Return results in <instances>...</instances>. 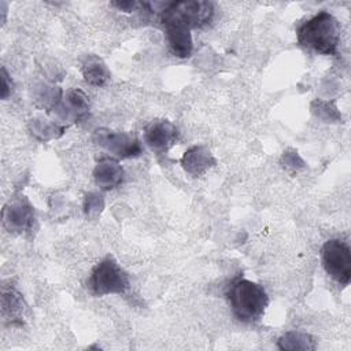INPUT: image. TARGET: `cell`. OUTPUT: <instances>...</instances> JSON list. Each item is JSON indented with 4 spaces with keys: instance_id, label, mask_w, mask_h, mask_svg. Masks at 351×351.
Here are the masks:
<instances>
[{
    "instance_id": "cell-20",
    "label": "cell",
    "mask_w": 351,
    "mask_h": 351,
    "mask_svg": "<svg viewBox=\"0 0 351 351\" xmlns=\"http://www.w3.org/2000/svg\"><path fill=\"white\" fill-rule=\"evenodd\" d=\"M111 5L115 7L118 11L123 12H133L137 11L143 7V3L134 1V0H128V1H111Z\"/></svg>"
},
{
    "instance_id": "cell-8",
    "label": "cell",
    "mask_w": 351,
    "mask_h": 351,
    "mask_svg": "<svg viewBox=\"0 0 351 351\" xmlns=\"http://www.w3.org/2000/svg\"><path fill=\"white\" fill-rule=\"evenodd\" d=\"M177 128L167 119L151 121L144 129V141L155 152H166L177 140Z\"/></svg>"
},
{
    "instance_id": "cell-2",
    "label": "cell",
    "mask_w": 351,
    "mask_h": 351,
    "mask_svg": "<svg viewBox=\"0 0 351 351\" xmlns=\"http://www.w3.org/2000/svg\"><path fill=\"white\" fill-rule=\"evenodd\" d=\"M228 299L234 317L247 324L258 321L269 303L267 293L262 285L241 277L232 281L228 289Z\"/></svg>"
},
{
    "instance_id": "cell-10",
    "label": "cell",
    "mask_w": 351,
    "mask_h": 351,
    "mask_svg": "<svg viewBox=\"0 0 351 351\" xmlns=\"http://www.w3.org/2000/svg\"><path fill=\"white\" fill-rule=\"evenodd\" d=\"M125 177V171L118 160L112 158L100 159L93 169L95 182L104 191L114 189L118 186Z\"/></svg>"
},
{
    "instance_id": "cell-1",
    "label": "cell",
    "mask_w": 351,
    "mask_h": 351,
    "mask_svg": "<svg viewBox=\"0 0 351 351\" xmlns=\"http://www.w3.org/2000/svg\"><path fill=\"white\" fill-rule=\"evenodd\" d=\"M296 34L302 47L322 55H337L340 25L332 14L319 11L299 25Z\"/></svg>"
},
{
    "instance_id": "cell-4",
    "label": "cell",
    "mask_w": 351,
    "mask_h": 351,
    "mask_svg": "<svg viewBox=\"0 0 351 351\" xmlns=\"http://www.w3.org/2000/svg\"><path fill=\"white\" fill-rule=\"evenodd\" d=\"M129 285L130 281L128 273L110 255L93 267L88 280V287L96 296L125 293Z\"/></svg>"
},
{
    "instance_id": "cell-7",
    "label": "cell",
    "mask_w": 351,
    "mask_h": 351,
    "mask_svg": "<svg viewBox=\"0 0 351 351\" xmlns=\"http://www.w3.org/2000/svg\"><path fill=\"white\" fill-rule=\"evenodd\" d=\"M3 225L10 233L29 232L34 222V208L25 196L12 197L1 211Z\"/></svg>"
},
{
    "instance_id": "cell-13",
    "label": "cell",
    "mask_w": 351,
    "mask_h": 351,
    "mask_svg": "<svg viewBox=\"0 0 351 351\" xmlns=\"http://www.w3.org/2000/svg\"><path fill=\"white\" fill-rule=\"evenodd\" d=\"M167 41L173 53L178 58H188L192 52L191 30L177 25H165Z\"/></svg>"
},
{
    "instance_id": "cell-18",
    "label": "cell",
    "mask_w": 351,
    "mask_h": 351,
    "mask_svg": "<svg viewBox=\"0 0 351 351\" xmlns=\"http://www.w3.org/2000/svg\"><path fill=\"white\" fill-rule=\"evenodd\" d=\"M311 110L313 112L319 117L321 119H324L325 122H333V121H339L341 119L336 106L333 103L329 101H324V100H314L311 104Z\"/></svg>"
},
{
    "instance_id": "cell-12",
    "label": "cell",
    "mask_w": 351,
    "mask_h": 351,
    "mask_svg": "<svg viewBox=\"0 0 351 351\" xmlns=\"http://www.w3.org/2000/svg\"><path fill=\"white\" fill-rule=\"evenodd\" d=\"M26 304L23 298L15 289L3 291L1 295V314L10 324H22L25 318Z\"/></svg>"
},
{
    "instance_id": "cell-15",
    "label": "cell",
    "mask_w": 351,
    "mask_h": 351,
    "mask_svg": "<svg viewBox=\"0 0 351 351\" xmlns=\"http://www.w3.org/2000/svg\"><path fill=\"white\" fill-rule=\"evenodd\" d=\"M277 346L280 350H285V351H296V350L308 351V350H315V340L313 339V336L307 333L291 330L278 339Z\"/></svg>"
},
{
    "instance_id": "cell-3",
    "label": "cell",
    "mask_w": 351,
    "mask_h": 351,
    "mask_svg": "<svg viewBox=\"0 0 351 351\" xmlns=\"http://www.w3.org/2000/svg\"><path fill=\"white\" fill-rule=\"evenodd\" d=\"M213 15L214 5L210 1H167L166 8L160 12V22L191 30L208 23Z\"/></svg>"
},
{
    "instance_id": "cell-17",
    "label": "cell",
    "mask_w": 351,
    "mask_h": 351,
    "mask_svg": "<svg viewBox=\"0 0 351 351\" xmlns=\"http://www.w3.org/2000/svg\"><path fill=\"white\" fill-rule=\"evenodd\" d=\"M104 210V197L97 192H89L84 199V211L89 219H96Z\"/></svg>"
},
{
    "instance_id": "cell-5",
    "label": "cell",
    "mask_w": 351,
    "mask_h": 351,
    "mask_svg": "<svg viewBox=\"0 0 351 351\" xmlns=\"http://www.w3.org/2000/svg\"><path fill=\"white\" fill-rule=\"evenodd\" d=\"M322 265L336 282L348 285L351 280V251L346 241L340 239L328 240L322 247Z\"/></svg>"
},
{
    "instance_id": "cell-14",
    "label": "cell",
    "mask_w": 351,
    "mask_h": 351,
    "mask_svg": "<svg viewBox=\"0 0 351 351\" xmlns=\"http://www.w3.org/2000/svg\"><path fill=\"white\" fill-rule=\"evenodd\" d=\"M81 71L84 80L93 86L104 85L111 75L106 63L96 55H88L84 58Z\"/></svg>"
},
{
    "instance_id": "cell-21",
    "label": "cell",
    "mask_w": 351,
    "mask_h": 351,
    "mask_svg": "<svg viewBox=\"0 0 351 351\" xmlns=\"http://www.w3.org/2000/svg\"><path fill=\"white\" fill-rule=\"evenodd\" d=\"M12 92V82L8 78L5 69H1V99H7Z\"/></svg>"
},
{
    "instance_id": "cell-16",
    "label": "cell",
    "mask_w": 351,
    "mask_h": 351,
    "mask_svg": "<svg viewBox=\"0 0 351 351\" xmlns=\"http://www.w3.org/2000/svg\"><path fill=\"white\" fill-rule=\"evenodd\" d=\"M30 130H32V134H34L38 140L47 141V140L62 136L64 128L58 126L56 123L45 118H34L30 121Z\"/></svg>"
},
{
    "instance_id": "cell-9",
    "label": "cell",
    "mask_w": 351,
    "mask_h": 351,
    "mask_svg": "<svg viewBox=\"0 0 351 351\" xmlns=\"http://www.w3.org/2000/svg\"><path fill=\"white\" fill-rule=\"evenodd\" d=\"M215 163L217 160L214 155L210 152L208 148L203 145L191 147L181 158V165L184 170L193 177L203 176L208 169L215 166Z\"/></svg>"
},
{
    "instance_id": "cell-11",
    "label": "cell",
    "mask_w": 351,
    "mask_h": 351,
    "mask_svg": "<svg viewBox=\"0 0 351 351\" xmlns=\"http://www.w3.org/2000/svg\"><path fill=\"white\" fill-rule=\"evenodd\" d=\"M63 99V103H60L53 108L55 111H60L59 114L63 118H67L69 115H73L74 118H81L85 115L89 110V100L88 96L81 89H70Z\"/></svg>"
},
{
    "instance_id": "cell-19",
    "label": "cell",
    "mask_w": 351,
    "mask_h": 351,
    "mask_svg": "<svg viewBox=\"0 0 351 351\" xmlns=\"http://www.w3.org/2000/svg\"><path fill=\"white\" fill-rule=\"evenodd\" d=\"M281 165L288 171H298L304 167L303 159L299 156V154L295 149H287L281 156Z\"/></svg>"
},
{
    "instance_id": "cell-6",
    "label": "cell",
    "mask_w": 351,
    "mask_h": 351,
    "mask_svg": "<svg viewBox=\"0 0 351 351\" xmlns=\"http://www.w3.org/2000/svg\"><path fill=\"white\" fill-rule=\"evenodd\" d=\"M92 140L96 145L121 159L136 158L143 152L140 141L126 132H114L106 128H99L93 132Z\"/></svg>"
}]
</instances>
